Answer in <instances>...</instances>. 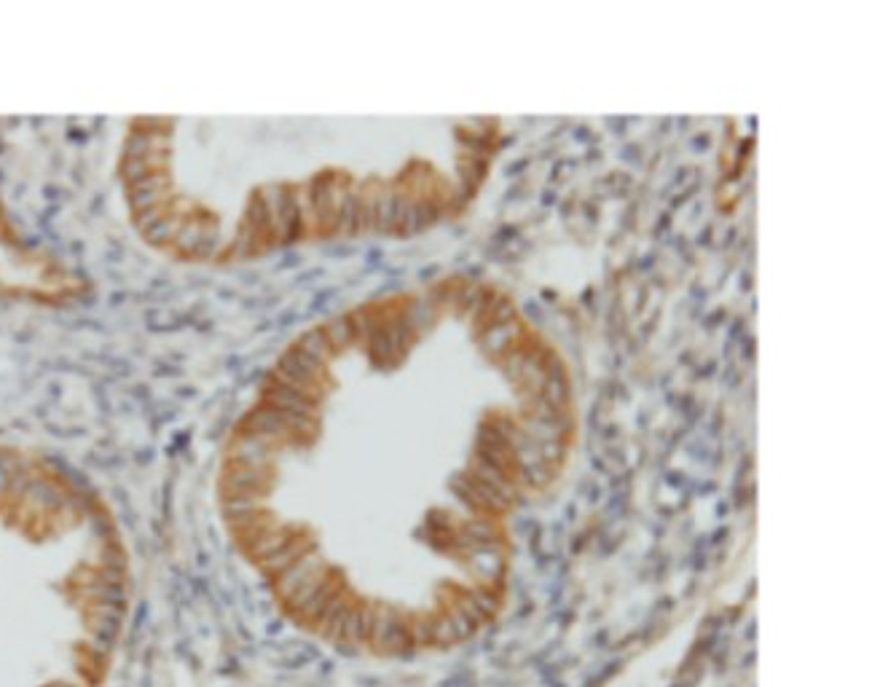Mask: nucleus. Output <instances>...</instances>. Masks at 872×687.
I'll list each match as a JSON object with an SVG mask.
<instances>
[{
  "instance_id": "f257e3e1",
  "label": "nucleus",
  "mask_w": 872,
  "mask_h": 687,
  "mask_svg": "<svg viewBox=\"0 0 872 687\" xmlns=\"http://www.w3.org/2000/svg\"><path fill=\"white\" fill-rule=\"evenodd\" d=\"M271 215V236L279 242H293L303 234V218L296 201V191L287 185H269L260 191Z\"/></svg>"
},
{
  "instance_id": "f03ea898",
  "label": "nucleus",
  "mask_w": 872,
  "mask_h": 687,
  "mask_svg": "<svg viewBox=\"0 0 872 687\" xmlns=\"http://www.w3.org/2000/svg\"><path fill=\"white\" fill-rule=\"evenodd\" d=\"M260 403H263V406H271V408H282V411H298V413L317 416V403H319V400L301 392V389H293V387H285V384H274L266 379Z\"/></svg>"
},
{
  "instance_id": "7ed1b4c3",
  "label": "nucleus",
  "mask_w": 872,
  "mask_h": 687,
  "mask_svg": "<svg viewBox=\"0 0 872 687\" xmlns=\"http://www.w3.org/2000/svg\"><path fill=\"white\" fill-rule=\"evenodd\" d=\"M325 566H331V564H328V561H325V559L319 556V550H317V548L309 550V553H303V556L298 559V561H296V564L287 566L282 575H277V578H274V591H277V596H279V599L285 601L287 596L293 594V591H296V588H298L301 582H306V578H312L315 572L325 569Z\"/></svg>"
},
{
  "instance_id": "20e7f679",
  "label": "nucleus",
  "mask_w": 872,
  "mask_h": 687,
  "mask_svg": "<svg viewBox=\"0 0 872 687\" xmlns=\"http://www.w3.org/2000/svg\"><path fill=\"white\" fill-rule=\"evenodd\" d=\"M521 338H524V325H521V320H510V322H505V325H496V328L483 331L481 347L489 357L502 360Z\"/></svg>"
},
{
  "instance_id": "39448f33",
  "label": "nucleus",
  "mask_w": 872,
  "mask_h": 687,
  "mask_svg": "<svg viewBox=\"0 0 872 687\" xmlns=\"http://www.w3.org/2000/svg\"><path fill=\"white\" fill-rule=\"evenodd\" d=\"M545 384H542L540 395L553 406L558 411H567L569 408V379L564 373V363L558 360V354H550L548 363H545Z\"/></svg>"
},
{
  "instance_id": "423d86ee",
  "label": "nucleus",
  "mask_w": 872,
  "mask_h": 687,
  "mask_svg": "<svg viewBox=\"0 0 872 687\" xmlns=\"http://www.w3.org/2000/svg\"><path fill=\"white\" fill-rule=\"evenodd\" d=\"M336 231L338 234H360V188L346 185L338 199V210H336Z\"/></svg>"
},
{
  "instance_id": "0eeeda50",
  "label": "nucleus",
  "mask_w": 872,
  "mask_h": 687,
  "mask_svg": "<svg viewBox=\"0 0 872 687\" xmlns=\"http://www.w3.org/2000/svg\"><path fill=\"white\" fill-rule=\"evenodd\" d=\"M467 473L475 475V478H478V481H483V483H489V486L499 491V494H502L505 500L515 502V481H513L510 475L502 473L499 467H494L491 462H486L483 457L473 454V459H470V470H467Z\"/></svg>"
},
{
  "instance_id": "6e6552de",
  "label": "nucleus",
  "mask_w": 872,
  "mask_h": 687,
  "mask_svg": "<svg viewBox=\"0 0 872 687\" xmlns=\"http://www.w3.org/2000/svg\"><path fill=\"white\" fill-rule=\"evenodd\" d=\"M376 231H381V234H392V231H397V188L378 185Z\"/></svg>"
},
{
  "instance_id": "1a4fd4ad",
  "label": "nucleus",
  "mask_w": 872,
  "mask_h": 687,
  "mask_svg": "<svg viewBox=\"0 0 872 687\" xmlns=\"http://www.w3.org/2000/svg\"><path fill=\"white\" fill-rule=\"evenodd\" d=\"M293 347H298L301 352H306L309 357H315L317 363H322V366H325L333 354H336L322 328H312V331H306V333H303V336L298 338Z\"/></svg>"
},
{
  "instance_id": "9d476101",
  "label": "nucleus",
  "mask_w": 872,
  "mask_h": 687,
  "mask_svg": "<svg viewBox=\"0 0 872 687\" xmlns=\"http://www.w3.org/2000/svg\"><path fill=\"white\" fill-rule=\"evenodd\" d=\"M244 229H250L256 236H260V234H263V236H271V215L260 194H256V196L250 199V204H247Z\"/></svg>"
},
{
  "instance_id": "9b49d317",
  "label": "nucleus",
  "mask_w": 872,
  "mask_h": 687,
  "mask_svg": "<svg viewBox=\"0 0 872 687\" xmlns=\"http://www.w3.org/2000/svg\"><path fill=\"white\" fill-rule=\"evenodd\" d=\"M510 320H518V312H515V306H513L510 298L499 295V298L494 301V306L483 314L481 320H478V336H481L483 331L496 328V325H505V322H510Z\"/></svg>"
},
{
  "instance_id": "f8f14e48",
  "label": "nucleus",
  "mask_w": 872,
  "mask_h": 687,
  "mask_svg": "<svg viewBox=\"0 0 872 687\" xmlns=\"http://www.w3.org/2000/svg\"><path fill=\"white\" fill-rule=\"evenodd\" d=\"M325 336L331 341L333 352H341L346 349L352 341H355V331H352V322H349V314H341V317H333L325 328Z\"/></svg>"
},
{
  "instance_id": "ddd939ff",
  "label": "nucleus",
  "mask_w": 872,
  "mask_h": 687,
  "mask_svg": "<svg viewBox=\"0 0 872 687\" xmlns=\"http://www.w3.org/2000/svg\"><path fill=\"white\" fill-rule=\"evenodd\" d=\"M368 349H371L374 360H378V363H390V360H395V357L400 354L397 347H395V341H392L390 333H387L384 322L378 325L371 336H368Z\"/></svg>"
},
{
  "instance_id": "4468645a",
  "label": "nucleus",
  "mask_w": 872,
  "mask_h": 687,
  "mask_svg": "<svg viewBox=\"0 0 872 687\" xmlns=\"http://www.w3.org/2000/svg\"><path fill=\"white\" fill-rule=\"evenodd\" d=\"M467 591H470L473 604L478 607V612H481L486 620L494 618L496 610H499V591H494L491 585H470Z\"/></svg>"
},
{
  "instance_id": "2eb2a0df",
  "label": "nucleus",
  "mask_w": 872,
  "mask_h": 687,
  "mask_svg": "<svg viewBox=\"0 0 872 687\" xmlns=\"http://www.w3.org/2000/svg\"><path fill=\"white\" fill-rule=\"evenodd\" d=\"M534 347H537V344H524V338H521V341H518V344H515V347H513V349L502 357V371H505V376H508L510 382H518V373H521V368H524V363H527L529 352L534 349Z\"/></svg>"
},
{
  "instance_id": "dca6fc26",
  "label": "nucleus",
  "mask_w": 872,
  "mask_h": 687,
  "mask_svg": "<svg viewBox=\"0 0 872 687\" xmlns=\"http://www.w3.org/2000/svg\"><path fill=\"white\" fill-rule=\"evenodd\" d=\"M151 172H156V169L151 167L148 159H124V164H121V175H124L126 185H135L137 180H143Z\"/></svg>"
},
{
  "instance_id": "f3484780",
  "label": "nucleus",
  "mask_w": 872,
  "mask_h": 687,
  "mask_svg": "<svg viewBox=\"0 0 872 687\" xmlns=\"http://www.w3.org/2000/svg\"><path fill=\"white\" fill-rule=\"evenodd\" d=\"M537 454L548 467H556L561 459L567 457V441H548L537 446Z\"/></svg>"
}]
</instances>
